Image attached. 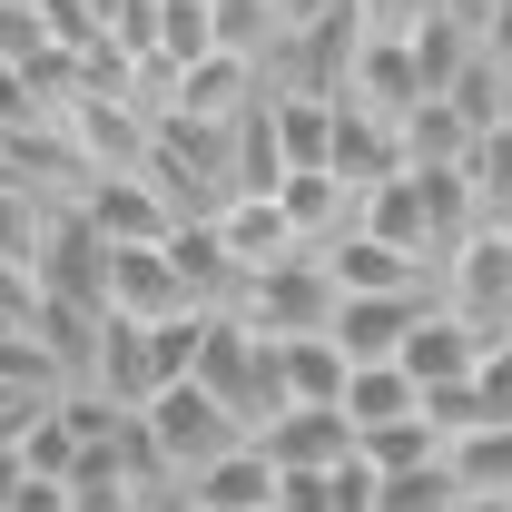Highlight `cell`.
<instances>
[{
    "instance_id": "1",
    "label": "cell",
    "mask_w": 512,
    "mask_h": 512,
    "mask_svg": "<svg viewBox=\"0 0 512 512\" xmlns=\"http://www.w3.org/2000/svg\"><path fill=\"white\" fill-rule=\"evenodd\" d=\"M138 434H148V453L168 463V483H188V473H207L217 453H237L247 444V424L207 394L197 375H178V384H158L148 404H138Z\"/></svg>"
},
{
    "instance_id": "2",
    "label": "cell",
    "mask_w": 512,
    "mask_h": 512,
    "mask_svg": "<svg viewBox=\"0 0 512 512\" xmlns=\"http://www.w3.org/2000/svg\"><path fill=\"white\" fill-rule=\"evenodd\" d=\"M434 296H444V316H463L483 345H512V227H473V237H453L444 266H434Z\"/></svg>"
},
{
    "instance_id": "3",
    "label": "cell",
    "mask_w": 512,
    "mask_h": 512,
    "mask_svg": "<svg viewBox=\"0 0 512 512\" xmlns=\"http://www.w3.org/2000/svg\"><path fill=\"white\" fill-rule=\"evenodd\" d=\"M237 316H247L266 345H296V335H335V316H345V286L325 276V256H296V266L256 276Z\"/></svg>"
},
{
    "instance_id": "4",
    "label": "cell",
    "mask_w": 512,
    "mask_h": 512,
    "mask_svg": "<svg viewBox=\"0 0 512 512\" xmlns=\"http://www.w3.org/2000/svg\"><path fill=\"white\" fill-rule=\"evenodd\" d=\"M434 306H444L434 286H414V296H345V316H335V345H345V365H404L414 325L434 316Z\"/></svg>"
},
{
    "instance_id": "5",
    "label": "cell",
    "mask_w": 512,
    "mask_h": 512,
    "mask_svg": "<svg viewBox=\"0 0 512 512\" xmlns=\"http://www.w3.org/2000/svg\"><path fill=\"white\" fill-rule=\"evenodd\" d=\"M109 316L128 325H168V316H197L178 266H168V237L158 247H109Z\"/></svg>"
},
{
    "instance_id": "6",
    "label": "cell",
    "mask_w": 512,
    "mask_h": 512,
    "mask_svg": "<svg viewBox=\"0 0 512 512\" xmlns=\"http://www.w3.org/2000/svg\"><path fill=\"white\" fill-rule=\"evenodd\" d=\"M256 444H266L276 473H345V463H355V424H345L335 404H306V414H276Z\"/></svg>"
},
{
    "instance_id": "7",
    "label": "cell",
    "mask_w": 512,
    "mask_h": 512,
    "mask_svg": "<svg viewBox=\"0 0 512 512\" xmlns=\"http://www.w3.org/2000/svg\"><path fill=\"white\" fill-rule=\"evenodd\" d=\"M217 237H227V256L247 266V286H256V276H276V266H296V256H316L296 227H286L276 197H227V207H217Z\"/></svg>"
},
{
    "instance_id": "8",
    "label": "cell",
    "mask_w": 512,
    "mask_h": 512,
    "mask_svg": "<svg viewBox=\"0 0 512 512\" xmlns=\"http://www.w3.org/2000/svg\"><path fill=\"white\" fill-rule=\"evenodd\" d=\"M178 493H188L197 512H276V463H266V444L247 434L237 453H217L207 473H188Z\"/></svg>"
},
{
    "instance_id": "9",
    "label": "cell",
    "mask_w": 512,
    "mask_h": 512,
    "mask_svg": "<svg viewBox=\"0 0 512 512\" xmlns=\"http://www.w3.org/2000/svg\"><path fill=\"white\" fill-rule=\"evenodd\" d=\"M276 355V414H306V404H345V345L335 335H296V345H266Z\"/></svg>"
},
{
    "instance_id": "10",
    "label": "cell",
    "mask_w": 512,
    "mask_h": 512,
    "mask_svg": "<svg viewBox=\"0 0 512 512\" xmlns=\"http://www.w3.org/2000/svg\"><path fill=\"white\" fill-rule=\"evenodd\" d=\"M325 276H335L345 296H414V286H434V276H424L404 247H384V237H365V227L325 247Z\"/></svg>"
},
{
    "instance_id": "11",
    "label": "cell",
    "mask_w": 512,
    "mask_h": 512,
    "mask_svg": "<svg viewBox=\"0 0 512 512\" xmlns=\"http://www.w3.org/2000/svg\"><path fill=\"white\" fill-rule=\"evenodd\" d=\"M335 414H345V424H355V444H365V434H394V424H424V384L404 375V365H355Z\"/></svg>"
},
{
    "instance_id": "12",
    "label": "cell",
    "mask_w": 512,
    "mask_h": 512,
    "mask_svg": "<svg viewBox=\"0 0 512 512\" xmlns=\"http://www.w3.org/2000/svg\"><path fill=\"white\" fill-rule=\"evenodd\" d=\"M483 355H493V345H483L463 316L434 306V316L414 325V345H404V375H414V384H463V375H483Z\"/></svg>"
},
{
    "instance_id": "13",
    "label": "cell",
    "mask_w": 512,
    "mask_h": 512,
    "mask_svg": "<svg viewBox=\"0 0 512 512\" xmlns=\"http://www.w3.org/2000/svg\"><path fill=\"white\" fill-rule=\"evenodd\" d=\"M444 473L463 483V493H493V503H503L512 493V424H483V434L444 444Z\"/></svg>"
},
{
    "instance_id": "14",
    "label": "cell",
    "mask_w": 512,
    "mask_h": 512,
    "mask_svg": "<svg viewBox=\"0 0 512 512\" xmlns=\"http://www.w3.org/2000/svg\"><path fill=\"white\" fill-rule=\"evenodd\" d=\"M463 178H473V207H483L493 227H512V119L473 138V158H463Z\"/></svg>"
},
{
    "instance_id": "15",
    "label": "cell",
    "mask_w": 512,
    "mask_h": 512,
    "mask_svg": "<svg viewBox=\"0 0 512 512\" xmlns=\"http://www.w3.org/2000/svg\"><path fill=\"white\" fill-rule=\"evenodd\" d=\"M463 503V483H453L444 463H414V473H375V512H453Z\"/></svg>"
},
{
    "instance_id": "16",
    "label": "cell",
    "mask_w": 512,
    "mask_h": 512,
    "mask_svg": "<svg viewBox=\"0 0 512 512\" xmlns=\"http://www.w3.org/2000/svg\"><path fill=\"white\" fill-rule=\"evenodd\" d=\"M365 473H414V463H444V434L434 424H394V434H365Z\"/></svg>"
},
{
    "instance_id": "17",
    "label": "cell",
    "mask_w": 512,
    "mask_h": 512,
    "mask_svg": "<svg viewBox=\"0 0 512 512\" xmlns=\"http://www.w3.org/2000/svg\"><path fill=\"white\" fill-rule=\"evenodd\" d=\"M50 404H60V394H40V384H10V375H0V453H20V444H30Z\"/></svg>"
},
{
    "instance_id": "18",
    "label": "cell",
    "mask_w": 512,
    "mask_h": 512,
    "mask_svg": "<svg viewBox=\"0 0 512 512\" xmlns=\"http://www.w3.org/2000/svg\"><path fill=\"white\" fill-rule=\"evenodd\" d=\"M276 512H335V473H276Z\"/></svg>"
},
{
    "instance_id": "19",
    "label": "cell",
    "mask_w": 512,
    "mask_h": 512,
    "mask_svg": "<svg viewBox=\"0 0 512 512\" xmlns=\"http://www.w3.org/2000/svg\"><path fill=\"white\" fill-rule=\"evenodd\" d=\"M10 512H69V483H40V473H30V483H20V503Z\"/></svg>"
},
{
    "instance_id": "20",
    "label": "cell",
    "mask_w": 512,
    "mask_h": 512,
    "mask_svg": "<svg viewBox=\"0 0 512 512\" xmlns=\"http://www.w3.org/2000/svg\"><path fill=\"white\" fill-rule=\"evenodd\" d=\"M20 483H30V463H20V453H0V512L20 503Z\"/></svg>"
},
{
    "instance_id": "21",
    "label": "cell",
    "mask_w": 512,
    "mask_h": 512,
    "mask_svg": "<svg viewBox=\"0 0 512 512\" xmlns=\"http://www.w3.org/2000/svg\"><path fill=\"white\" fill-rule=\"evenodd\" d=\"M453 512H503V503H493V493H463V503H453Z\"/></svg>"
},
{
    "instance_id": "22",
    "label": "cell",
    "mask_w": 512,
    "mask_h": 512,
    "mask_svg": "<svg viewBox=\"0 0 512 512\" xmlns=\"http://www.w3.org/2000/svg\"><path fill=\"white\" fill-rule=\"evenodd\" d=\"M148 512H197V503H188V493H158V503H148Z\"/></svg>"
},
{
    "instance_id": "23",
    "label": "cell",
    "mask_w": 512,
    "mask_h": 512,
    "mask_svg": "<svg viewBox=\"0 0 512 512\" xmlns=\"http://www.w3.org/2000/svg\"><path fill=\"white\" fill-rule=\"evenodd\" d=\"M503 512H512V493H503Z\"/></svg>"
}]
</instances>
